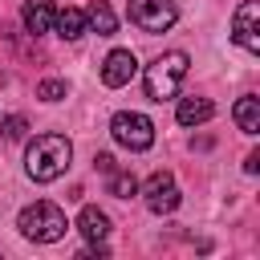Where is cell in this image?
<instances>
[{
    "label": "cell",
    "mask_w": 260,
    "mask_h": 260,
    "mask_svg": "<svg viewBox=\"0 0 260 260\" xmlns=\"http://www.w3.org/2000/svg\"><path fill=\"white\" fill-rule=\"evenodd\" d=\"M0 130H4V138H8V142H16V138H24L28 122H24L20 114H12V118H4V122H0Z\"/></svg>",
    "instance_id": "e0dca14e"
},
{
    "label": "cell",
    "mask_w": 260,
    "mask_h": 260,
    "mask_svg": "<svg viewBox=\"0 0 260 260\" xmlns=\"http://www.w3.org/2000/svg\"><path fill=\"white\" fill-rule=\"evenodd\" d=\"M138 191V179L130 175V171H110V195H118V199H130Z\"/></svg>",
    "instance_id": "9a60e30c"
},
{
    "label": "cell",
    "mask_w": 260,
    "mask_h": 260,
    "mask_svg": "<svg viewBox=\"0 0 260 260\" xmlns=\"http://www.w3.org/2000/svg\"><path fill=\"white\" fill-rule=\"evenodd\" d=\"M53 16H57L53 0H28V4L20 8V20H24V28H28L32 37L49 32V28H53Z\"/></svg>",
    "instance_id": "9c48e42d"
},
{
    "label": "cell",
    "mask_w": 260,
    "mask_h": 260,
    "mask_svg": "<svg viewBox=\"0 0 260 260\" xmlns=\"http://www.w3.org/2000/svg\"><path fill=\"white\" fill-rule=\"evenodd\" d=\"M85 24H93V28H98V37H114V28H118V20H114V12H110V4H106V0H93V4H89Z\"/></svg>",
    "instance_id": "5bb4252c"
},
{
    "label": "cell",
    "mask_w": 260,
    "mask_h": 260,
    "mask_svg": "<svg viewBox=\"0 0 260 260\" xmlns=\"http://www.w3.org/2000/svg\"><path fill=\"white\" fill-rule=\"evenodd\" d=\"M37 98H41V102H61V98H65V81H57V77L41 81V85H37Z\"/></svg>",
    "instance_id": "2e32d148"
},
{
    "label": "cell",
    "mask_w": 260,
    "mask_h": 260,
    "mask_svg": "<svg viewBox=\"0 0 260 260\" xmlns=\"http://www.w3.org/2000/svg\"><path fill=\"white\" fill-rule=\"evenodd\" d=\"M232 114H236V126H240L244 134H256V130H260V102H256L252 93H244Z\"/></svg>",
    "instance_id": "4fadbf2b"
},
{
    "label": "cell",
    "mask_w": 260,
    "mask_h": 260,
    "mask_svg": "<svg viewBox=\"0 0 260 260\" xmlns=\"http://www.w3.org/2000/svg\"><path fill=\"white\" fill-rule=\"evenodd\" d=\"M211 114H215L211 98H183V102H179V110H175L179 126H203Z\"/></svg>",
    "instance_id": "8fae6325"
},
{
    "label": "cell",
    "mask_w": 260,
    "mask_h": 260,
    "mask_svg": "<svg viewBox=\"0 0 260 260\" xmlns=\"http://www.w3.org/2000/svg\"><path fill=\"white\" fill-rule=\"evenodd\" d=\"M126 16H130V24H138L142 32H167L171 24H175V16H179V8H175V0H130L126 4Z\"/></svg>",
    "instance_id": "5b68a950"
},
{
    "label": "cell",
    "mask_w": 260,
    "mask_h": 260,
    "mask_svg": "<svg viewBox=\"0 0 260 260\" xmlns=\"http://www.w3.org/2000/svg\"><path fill=\"white\" fill-rule=\"evenodd\" d=\"M53 24H57V37L77 41V37L85 32V12H81V8H61V12L53 16Z\"/></svg>",
    "instance_id": "7c38bea8"
},
{
    "label": "cell",
    "mask_w": 260,
    "mask_h": 260,
    "mask_svg": "<svg viewBox=\"0 0 260 260\" xmlns=\"http://www.w3.org/2000/svg\"><path fill=\"white\" fill-rule=\"evenodd\" d=\"M256 20H260V4H256V0H244V4L236 8L232 37H236V45H244L248 53H260V28H256Z\"/></svg>",
    "instance_id": "52a82bcc"
},
{
    "label": "cell",
    "mask_w": 260,
    "mask_h": 260,
    "mask_svg": "<svg viewBox=\"0 0 260 260\" xmlns=\"http://www.w3.org/2000/svg\"><path fill=\"white\" fill-rule=\"evenodd\" d=\"M142 199H146V207L154 211V215H171L175 207H179V187H175V179H171V171H154L150 179H146V187H142Z\"/></svg>",
    "instance_id": "8992f818"
},
{
    "label": "cell",
    "mask_w": 260,
    "mask_h": 260,
    "mask_svg": "<svg viewBox=\"0 0 260 260\" xmlns=\"http://www.w3.org/2000/svg\"><path fill=\"white\" fill-rule=\"evenodd\" d=\"M110 134H114V142L126 146V150H150V146H154V122H150L146 114H134V110L114 114Z\"/></svg>",
    "instance_id": "277c9868"
},
{
    "label": "cell",
    "mask_w": 260,
    "mask_h": 260,
    "mask_svg": "<svg viewBox=\"0 0 260 260\" xmlns=\"http://www.w3.org/2000/svg\"><path fill=\"white\" fill-rule=\"evenodd\" d=\"M93 162H98V171H106V175L114 171V158H110V154H93Z\"/></svg>",
    "instance_id": "ac0fdd59"
},
{
    "label": "cell",
    "mask_w": 260,
    "mask_h": 260,
    "mask_svg": "<svg viewBox=\"0 0 260 260\" xmlns=\"http://www.w3.org/2000/svg\"><path fill=\"white\" fill-rule=\"evenodd\" d=\"M134 73H138V57H134L130 49H114V53L102 61V81H106L110 89L130 85V81H134Z\"/></svg>",
    "instance_id": "ba28073f"
},
{
    "label": "cell",
    "mask_w": 260,
    "mask_h": 260,
    "mask_svg": "<svg viewBox=\"0 0 260 260\" xmlns=\"http://www.w3.org/2000/svg\"><path fill=\"white\" fill-rule=\"evenodd\" d=\"M69 158H73V142L65 134H37L24 154V171L37 183H53L69 171Z\"/></svg>",
    "instance_id": "6da1fadb"
},
{
    "label": "cell",
    "mask_w": 260,
    "mask_h": 260,
    "mask_svg": "<svg viewBox=\"0 0 260 260\" xmlns=\"http://www.w3.org/2000/svg\"><path fill=\"white\" fill-rule=\"evenodd\" d=\"M77 232H81L89 244H102V240L110 236V215L98 211V207H81V215H77Z\"/></svg>",
    "instance_id": "30bf717a"
},
{
    "label": "cell",
    "mask_w": 260,
    "mask_h": 260,
    "mask_svg": "<svg viewBox=\"0 0 260 260\" xmlns=\"http://www.w3.org/2000/svg\"><path fill=\"white\" fill-rule=\"evenodd\" d=\"M244 171H248V175H256V171H260V154H256V150L244 158Z\"/></svg>",
    "instance_id": "d6986e66"
},
{
    "label": "cell",
    "mask_w": 260,
    "mask_h": 260,
    "mask_svg": "<svg viewBox=\"0 0 260 260\" xmlns=\"http://www.w3.org/2000/svg\"><path fill=\"white\" fill-rule=\"evenodd\" d=\"M187 65H191V57L187 53H162V57H154L150 65H146V98L150 102H167V98H175L179 93V81L187 77Z\"/></svg>",
    "instance_id": "7a4b0ae2"
},
{
    "label": "cell",
    "mask_w": 260,
    "mask_h": 260,
    "mask_svg": "<svg viewBox=\"0 0 260 260\" xmlns=\"http://www.w3.org/2000/svg\"><path fill=\"white\" fill-rule=\"evenodd\" d=\"M16 228H20V236H28V240H37V244H57L65 232H69V223H65V211L57 207V203H32V207H24L20 215H16Z\"/></svg>",
    "instance_id": "3957f363"
}]
</instances>
